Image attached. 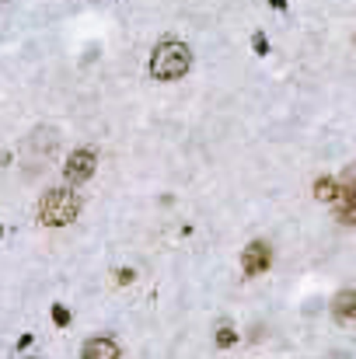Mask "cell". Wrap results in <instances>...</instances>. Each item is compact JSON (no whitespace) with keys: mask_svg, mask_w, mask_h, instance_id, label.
I'll return each instance as SVG.
<instances>
[{"mask_svg":"<svg viewBox=\"0 0 356 359\" xmlns=\"http://www.w3.org/2000/svg\"><path fill=\"white\" fill-rule=\"evenodd\" d=\"M133 279H136V272H133V269H119V272H115V283H122V286H126V283H133Z\"/></svg>","mask_w":356,"mask_h":359,"instance_id":"obj_12","label":"cell"},{"mask_svg":"<svg viewBox=\"0 0 356 359\" xmlns=\"http://www.w3.org/2000/svg\"><path fill=\"white\" fill-rule=\"evenodd\" d=\"M252 49H255V56H266V52H269V38H266V31H255V35H252Z\"/></svg>","mask_w":356,"mask_h":359,"instance_id":"obj_11","label":"cell"},{"mask_svg":"<svg viewBox=\"0 0 356 359\" xmlns=\"http://www.w3.org/2000/svg\"><path fill=\"white\" fill-rule=\"evenodd\" d=\"M80 359H119V346H115V339H108V335L87 339L84 349H80Z\"/></svg>","mask_w":356,"mask_h":359,"instance_id":"obj_6","label":"cell"},{"mask_svg":"<svg viewBox=\"0 0 356 359\" xmlns=\"http://www.w3.org/2000/svg\"><path fill=\"white\" fill-rule=\"evenodd\" d=\"M80 213V199L73 189H49L38 199V224L42 227H66Z\"/></svg>","mask_w":356,"mask_h":359,"instance_id":"obj_2","label":"cell"},{"mask_svg":"<svg viewBox=\"0 0 356 359\" xmlns=\"http://www.w3.org/2000/svg\"><path fill=\"white\" fill-rule=\"evenodd\" d=\"M192 70V49L182 38H161L150 52V77L154 80H182Z\"/></svg>","mask_w":356,"mask_h":359,"instance_id":"obj_1","label":"cell"},{"mask_svg":"<svg viewBox=\"0 0 356 359\" xmlns=\"http://www.w3.org/2000/svg\"><path fill=\"white\" fill-rule=\"evenodd\" d=\"M332 318H336L339 325L356 321V290H343V293H336V300H332Z\"/></svg>","mask_w":356,"mask_h":359,"instance_id":"obj_7","label":"cell"},{"mask_svg":"<svg viewBox=\"0 0 356 359\" xmlns=\"http://www.w3.org/2000/svg\"><path fill=\"white\" fill-rule=\"evenodd\" d=\"M339 185H343V189H339V199L332 203V206H336V220L346 224V227H356V168H350V171L343 175Z\"/></svg>","mask_w":356,"mask_h":359,"instance_id":"obj_5","label":"cell"},{"mask_svg":"<svg viewBox=\"0 0 356 359\" xmlns=\"http://www.w3.org/2000/svg\"><path fill=\"white\" fill-rule=\"evenodd\" d=\"M339 182L332 178V175H322L318 182H315V199H322V203H336L339 199Z\"/></svg>","mask_w":356,"mask_h":359,"instance_id":"obj_8","label":"cell"},{"mask_svg":"<svg viewBox=\"0 0 356 359\" xmlns=\"http://www.w3.org/2000/svg\"><path fill=\"white\" fill-rule=\"evenodd\" d=\"M49 314H52V325H56V328H66V325H70V311H66L63 304H52Z\"/></svg>","mask_w":356,"mask_h":359,"instance_id":"obj_10","label":"cell"},{"mask_svg":"<svg viewBox=\"0 0 356 359\" xmlns=\"http://www.w3.org/2000/svg\"><path fill=\"white\" fill-rule=\"evenodd\" d=\"M231 346H238V332L227 321H220L217 325V349H231Z\"/></svg>","mask_w":356,"mask_h":359,"instance_id":"obj_9","label":"cell"},{"mask_svg":"<svg viewBox=\"0 0 356 359\" xmlns=\"http://www.w3.org/2000/svg\"><path fill=\"white\" fill-rule=\"evenodd\" d=\"M269 7L273 10H287V0H269Z\"/></svg>","mask_w":356,"mask_h":359,"instance_id":"obj_13","label":"cell"},{"mask_svg":"<svg viewBox=\"0 0 356 359\" xmlns=\"http://www.w3.org/2000/svg\"><path fill=\"white\" fill-rule=\"evenodd\" d=\"M269 265H273V248L266 244V241H248L245 244V251H241V272L248 276V279H255V276H262V272H269Z\"/></svg>","mask_w":356,"mask_h":359,"instance_id":"obj_4","label":"cell"},{"mask_svg":"<svg viewBox=\"0 0 356 359\" xmlns=\"http://www.w3.org/2000/svg\"><path fill=\"white\" fill-rule=\"evenodd\" d=\"M0 237H3V224H0Z\"/></svg>","mask_w":356,"mask_h":359,"instance_id":"obj_14","label":"cell"},{"mask_svg":"<svg viewBox=\"0 0 356 359\" xmlns=\"http://www.w3.org/2000/svg\"><path fill=\"white\" fill-rule=\"evenodd\" d=\"M94 168H98V150L77 147V150L66 157V164H63V178H66L70 185H80V182H87V178L94 175Z\"/></svg>","mask_w":356,"mask_h":359,"instance_id":"obj_3","label":"cell"}]
</instances>
